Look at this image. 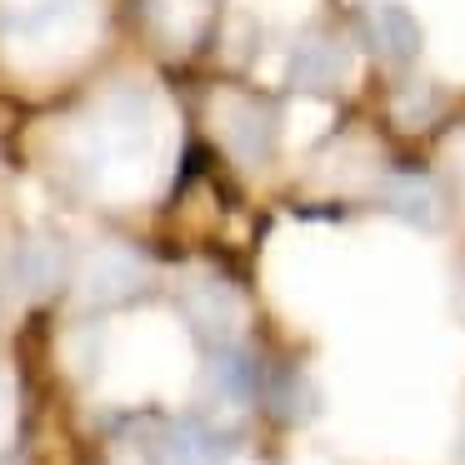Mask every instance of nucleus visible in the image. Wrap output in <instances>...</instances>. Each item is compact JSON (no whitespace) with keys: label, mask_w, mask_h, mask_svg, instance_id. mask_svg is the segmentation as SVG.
Here are the masks:
<instances>
[{"label":"nucleus","mask_w":465,"mask_h":465,"mask_svg":"<svg viewBox=\"0 0 465 465\" xmlns=\"http://www.w3.org/2000/svg\"><path fill=\"white\" fill-rule=\"evenodd\" d=\"M291 85L295 91H311V95H331L345 85L351 75V51H345L335 35H311L291 51Z\"/></svg>","instance_id":"20e7f679"},{"label":"nucleus","mask_w":465,"mask_h":465,"mask_svg":"<svg viewBox=\"0 0 465 465\" xmlns=\"http://www.w3.org/2000/svg\"><path fill=\"white\" fill-rule=\"evenodd\" d=\"M221 141L231 145L245 165L271 161V145H275L271 111H265V105H255V101H231V111H225V121H221Z\"/></svg>","instance_id":"6e6552de"},{"label":"nucleus","mask_w":465,"mask_h":465,"mask_svg":"<svg viewBox=\"0 0 465 465\" xmlns=\"http://www.w3.org/2000/svg\"><path fill=\"white\" fill-rule=\"evenodd\" d=\"M225 455H231V440L195 415L161 425V435L151 445V465H225Z\"/></svg>","instance_id":"7ed1b4c3"},{"label":"nucleus","mask_w":465,"mask_h":465,"mask_svg":"<svg viewBox=\"0 0 465 465\" xmlns=\"http://www.w3.org/2000/svg\"><path fill=\"white\" fill-rule=\"evenodd\" d=\"M205 391L225 405L255 401V391H261V365H255V355L241 351V345L211 351V361H205Z\"/></svg>","instance_id":"1a4fd4ad"},{"label":"nucleus","mask_w":465,"mask_h":465,"mask_svg":"<svg viewBox=\"0 0 465 465\" xmlns=\"http://www.w3.org/2000/svg\"><path fill=\"white\" fill-rule=\"evenodd\" d=\"M381 205H385L391 215H401L405 225H425V231H435V225L445 221V195H440V185H435L430 175H420V171H395V175H385Z\"/></svg>","instance_id":"39448f33"},{"label":"nucleus","mask_w":465,"mask_h":465,"mask_svg":"<svg viewBox=\"0 0 465 465\" xmlns=\"http://www.w3.org/2000/svg\"><path fill=\"white\" fill-rule=\"evenodd\" d=\"M361 41L381 65H411L420 55V21L401 0H371L361 11Z\"/></svg>","instance_id":"f257e3e1"},{"label":"nucleus","mask_w":465,"mask_h":465,"mask_svg":"<svg viewBox=\"0 0 465 465\" xmlns=\"http://www.w3.org/2000/svg\"><path fill=\"white\" fill-rule=\"evenodd\" d=\"M460 465H465V430H460Z\"/></svg>","instance_id":"9d476101"},{"label":"nucleus","mask_w":465,"mask_h":465,"mask_svg":"<svg viewBox=\"0 0 465 465\" xmlns=\"http://www.w3.org/2000/svg\"><path fill=\"white\" fill-rule=\"evenodd\" d=\"M61 275H65V255H61V245L55 241H41V235H31V241H21L11 251V265H5V281H11V291L15 295H45V291H55L61 285Z\"/></svg>","instance_id":"0eeeda50"},{"label":"nucleus","mask_w":465,"mask_h":465,"mask_svg":"<svg viewBox=\"0 0 465 465\" xmlns=\"http://www.w3.org/2000/svg\"><path fill=\"white\" fill-rule=\"evenodd\" d=\"M181 311L185 321H191V331L201 335L205 345H235V331H241L245 311H241V295L231 291L225 281H215V275H205V281H195L191 291L181 295Z\"/></svg>","instance_id":"f03ea898"},{"label":"nucleus","mask_w":465,"mask_h":465,"mask_svg":"<svg viewBox=\"0 0 465 465\" xmlns=\"http://www.w3.org/2000/svg\"><path fill=\"white\" fill-rule=\"evenodd\" d=\"M141 285H145V261L135 251H125V245H111V251H101L91 261V271H85V301L91 305H121V301H131Z\"/></svg>","instance_id":"423d86ee"}]
</instances>
